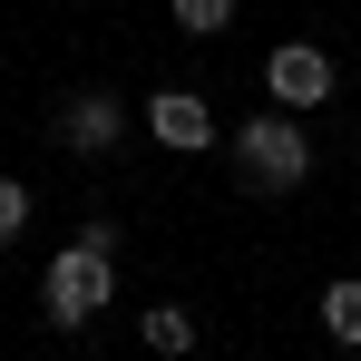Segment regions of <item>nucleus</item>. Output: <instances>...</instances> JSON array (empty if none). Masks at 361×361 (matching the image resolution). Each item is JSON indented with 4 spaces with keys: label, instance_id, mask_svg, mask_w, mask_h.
Segmentation results:
<instances>
[{
    "label": "nucleus",
    "instance_id": "nucleus-1",
    "mask_svg": "<svg viewBox=\"0 0 361 361\" xmlns=\"http://www.w3.org/2000/svg\"><path fill=\"white\" fill-rule=\"evenodd\" d=\"M225 147H235V176L254 185V195H293V185L312 176V137H302V118L283 108V98H274V108H254Z\"/></svg>",
    "mask_w": 361,
    "mask_h": 361
},
{
    "label": "nucleus",
    "instance_id": "nucleus-2",
    "mask_svg": "<svg viewBox=\"0 0 361 361\" xmlns=\"http://www.w3.org/2000/svg\"><path fill=\"white\" fill-rule=\"evenodd\" d=\"M108 293H118V254H108V244H88V235H68L59 254H49V274H39V302H49V322H59V332H78Z\"/></svg>",
    "mask_w": 361,
    "mask_h": 361
},
{
    "label": "nucleus",
    "instance_id": "nucleus-3",
    "mask_svg": "<svg viewBox=\"0 0 361 361\" xmlns=\"http://www.w3.org/2000/svg\"><path fill=\"white\" fill-rule=\"evenodd\" d=\"M264 88H274L283 108H322V98H342V68L322 59L312 39H283V49L264 59Z\"/></svg>",
    "mask_w": 361,
    "mask_h": 361
},
{
    "label": "nucleus",
    "instance_id": "nucleus-4",
    "mask_svg": "<svg viewBox=\"0 0 361 361\" xmlns=\"http://www.w3.org/2000/svg\"><path fill=\"white\" fill-rule=\"evenodd\" d=\"M147 127H157V147H176V157L225 147V127H215V108H205L195 88H157V98H147Z\"/></svg>",
    "mask_w": 361,
    "mask_h": 361
},
{
    "label": "nucleus",
    "instance_id": "nucleus-5",
    "mask_svg": "<svg viewBox=\"0 0 361 361\" xmlns=\"http://www.w3.org/2000/svg\"><path fill=\"white\" fill-rule=\"evenodd\" d=\"M118 137H127V108H118V88H78V98L59 108V147H68V157H108Z\"/></svg>",
    "mask_w": 361,
    "mask_h": 361
},
{
    "label": "nucleus",
    "instance_id": "nucleus-6",
    "mask_svg": "<svg viewBox=\"0 0 361 361\" xmlns=\"http://www.w3.org/2000/svg\"><path fill=\"white\" fill-rule=\"evenodd\" d=\"M137 332H147V352H195V312H185V302H147Z\"/></svg>",
    "mask_w": 361,
    "mask_h": 361
},
{
    "label": "nucleus",
    "instance_id": "nucleus-7",
    "mask_svg": "<svg viewBox=\"0 0 361 361\" xmlns=\"http://www.w3.org/2000/svg\"><path fill=\"white\" fill-rule=\"evenodd\" d=\"M322 332H332L342 352H361V283H352V274H342V283L322 293Z\"/></svg>",
    "mask_w": 361,
    "mask_h": 361
},
{
    "label": "nucleus",
    "instance_id": "nucleus-8",
    "mask_svg": "<svg viewBox=\"0 0 361 361\" xmlns=\"http://www.w3.org/2000/svg\"><path fill=\"white\" fill-rule=\"evenodd\" d=\"M176 10V30L185 39H215V30H235V0H166Z\"/></svg>",
    "mask_w": 361,
    "mask_h": 361
},
{
    "label": "nucleus",
    "instance_id": "nucleus-9",
    "mask_svg": "<svg viewBox=\"0 0 361 361\" xmlns=\"http://www.w3.org/2000/svg\"><path fill=\"white\" fill-rule=\"evenodd\" d=\"M20 235H30V185L0 176V244H20Z\"/></svg>",
    "mask_w": 361,
    "mask_h": 361
}]
</instances>
